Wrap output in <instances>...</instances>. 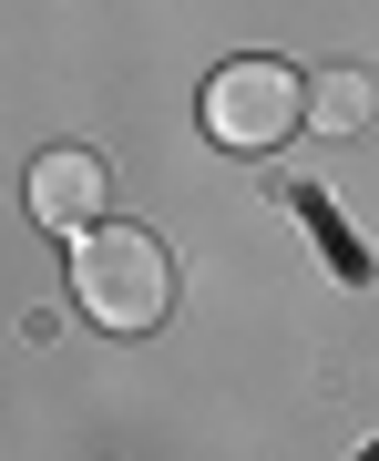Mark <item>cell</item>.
I'll return each instance as SVG.
<instances>
[{
  "label": "cell",
  "mask_w": 379,
  "mask_h": 461,
  "mask_svg": "<svg viewBox=\"0 0 379 461\" xmlns=\"http://www.w3.org/2000/svg\"><path fill=\"white\" fill-rule=\"evenodd\" d=\"M72 297H83V318L113 329V339L165 329V308H175L165 236H154V226H93V236H72Z\"/></svg>",
  "instance_id": "1"
},
{
  "label": "cell",
  "mask_w": 379,
  "mask_h": 461,
  "mask_svg": "<svg viewBox=\"0 0 379 461\" xmlns=\"http://www.w3.org/2000/svg\"><path fill=\"white\" fill-rule=\"evenodd\" d=\"M297 113H308V83H297L277 51H247V62H226L205 83V133L226 154H277L297 133Z\"/></svg>",
  "instance_id": "2"
},
{
  "label": "cell",
  "mask_w": 379,
  "mask_h": 461,
  "mask_svg": "<svg viewBox=\"0 0 379 461\" xmlns=\"http://www.w3.org/2000/svg\"><path fill=\"white\" fill-rule=\"evenodd\" d=\"M32 215H41V226H62V236L113 226V175H103V154H83V144H51L41 165H32Z\"/></svg>",
  "instance_id": "3"
},
{
  "label": "cell",
  "mask_w": 379,
  "mask_h": 461,
  "mask_svg": "<svg viewBox=\"0 0 379 461\" xmlns=\"http://www.w3.org/2000/svg\"><path fill=\"white\" fill-rule=\"evenodd\" d=\"M308 103H318V123H329V133H369V113H379V83H369V72H329V83H318Z\"/></svg>",
  "instance_id": "4"
}]
</instances>
